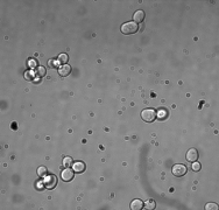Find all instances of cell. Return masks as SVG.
I'll use <instances>...</instances> for the list:
<instances>
[{"label":"cell","instance_id":"6da1fadb","mask_svg":"<svg viewBox=\"0 0 219 210\" xmlns=\"http://www.w3.org/2000/svg\"><path fill=\"white\" fill-rule=\"evenodd\" d=\"M137 29H139L137 23H135L134 21H128L121 26V33H122V34H126V35L134 34V33H137Z\"/></svg>","mask_w":219,"mask_h":210},{"label":"cell","instance_id":"7a4b0ae2","mask_svg":"<svg viewBox=\"0 0 219 210\" xmlns=\"http://www.w3.org/2000/svg\"><path fill=\"white\" fill-rule=\"evenodd\" d=\"M157 117V113L155 111L154 109H145L143 111L141 112V118L147 123H152L154 121Z\"/></svg>","mask_w":219,"mask_h":210},{"label":"cell","instance_id":"3957f363","mask_svg":"<svg viewBox=\"0 0 219 210\" xmlns=\"http://www.w3.org/2000/svg\"><path fill=\"white\" fill-rule=\"evenodd\" d=\"M57 184V179L55 175H48L44 176V180H43V186L47 189H52Z\"/></svg>","mask_w":219,"mask_h":210},{"label":"cell","instance_id":"277c9868","mask_svg":"<svg viewBox=\"0 0 219 210\" xmlns=\"http://www.w3.org/2000/svg\"><path fill=\"white\" fill-rule=\"evenodd\" d=\"M172 174L175 176H183L187 174V167H185L184 165H181V163H177V165H174L172 168Z\"/></svg>","mask_w":219,"mask_h":210},{"label":"cell","instance_id":"5b68a950","mask_svg":"<svg viewBox=\"0 0 219 210\" xmlns=\"http://www.w3.org/2000/svg\"><path fill=\"white\" fill-rule=\"evenodd\" d=\"M187 160L189 161V162H195V161H197L198 160V152L197 150H195V148H191L187 152Z\"/></svg>","mask_w":219,"mask_h":210},{"label":"cell","instance_id":"8992f818","mask_svg":"<svg viewBox=\"0 0 219 210\" xmlns=\"http://www.w3.org/2000/svg\"><path fill=\"white\" fill-rule=\"evenodd\" d=\"M61 177H62V180L65 181V182H68V181L72 180L73 177V171H71L69 167H67L64 171L61 173Z\"/></svg>","mask_w":219,"mask_h":210},{"label":"cell","instance_id":"52a82bcc","mask_svg":"<svg viewBox=\"0 0 219 210\" xmlns=\"http://www.w3.org/2000/svg\"><path fill=\"white\" fill-rule=\"evenodd\" d=\"M72 171L75 173H83L85 171V163L82 161H76L72 163Z\"/></svg>","mask_w":219,"mask_h":210},{"label":"cell","instance_id":"ba28073f","mask_svg":"<svg viewBox=\"0 0 219 210\" xmlns=\"http://www.w3.org/2000/svg\"><path fill=\"white\" fill-rule=\"evenodd\" d=\"M70 73H71V67L68 64H63L58 68V74H60V76H62V77L68 76Z\"/></svg>","mask_w":219,"mask_h":210},{"label":"cell","instance_id":"9c48e42d","mask_svg":"<svg viewBox=\"0 0 219 210\" xmlns=\"http://www.w3.org/2000/svg\"><path fill=\"white\" fill-rule=\"evenodd\" d=\"M143 19H145V12H143V11L139 9V11H137V12L134 13L133 20L135 23H140V22H142L143 21Z\"/></svg>","mask_w":219,"mask_h":210},{"label":"cell","instance_id":"30bf717a","mask_svg":"<svg viewBox=\"0 0 219 210\" xmlns=\"http://www.w3.org/2000/svg\"><path fill=\"white\" fill-rule=\"evenodd\" d=\"M143 208V202L141 200H133L131 203V209L132 210H141Z\"/></svg>","mask_w":219,"mask_h":210},{"label":"cell","instance_id":"8fae6325","mask_svg":"<svg viewBox=\"0 0 219 210\" xmlns=\"http://www.w3.org/2000/svg\"><path fill=\"white\" fill-rule=\"evenodd\" d=\"M68 55L67 54H61L60 56H58V59H57V62H60L61 64L63 65V64H67V62H68Z\"/></svg>","mask_w":219,"mask_h":210},{"label":"cell","instance_id":"7c38bea8","mask_svg":"<svg viewBox=\"0 0 219 210\" xmlns=\"http://www.w3.org/2000/svg\"><path fill=\"white\" fill-rule=\"evenodd\" d=\"M47 173H48V171H47V168L46 167H39V169H37V175L40 176V177H44V176L47 175Z\"/></svg>","mask_w":219,"mask_h":210},{"label":"cell","instance_id":"4fadbf2b","mask_svg":"<svg viewBox=\"0 0 219 210\" xmlns=\"http://www.w3.org/2000/svg\"><path fill=\"white\" fill-rule=\"evenodd\" d=\"M145 208L148 210H153L155 208V202L153 201V200H148V201H146V203H145Z\"/></svg>","mask_w":219,"mask_h":210},{"label":"cell","instance_id":"5bb4252c","mask_svg":"<svg viewBox=\"0 0 219 210\" xmlns=\"http://www.w3.org/2000/svg\"><path fill=\"white\" fill-rule=\"evenodd\" d=\"M35 74H36L39 77H44V75H46V69L43 68V67H39V68L36 69Z\"/></svg>","mask_w":219,"mask_h":210},{"label":"cell","instance_id":"9a60e30c","mask_svg":"<svg viewBox=\"0 0 219 210\" xmlns=\"http://www.w3.org/2000/svg\"><path fill=\"white\" fill-rule=\"evenodd\" d=\"M63 165H64L65 167H70L72 165V159L70 158V156H65L63 159Z\"/></svg>","mask_w":219,"mask_h":210},{"label":"cell","instance_id":"2e32d148","mask_svg":"<svg viewBox=\"0 0 219 210\" xmlns=\"http://www.w3.org/2000/svg\"><path fill=\"white\" fill-rule=\"evenodd\" d=\"M205 209L206 210H211V209L217 210V209H218V206H217L216 203H207V204L205 206Z\"/></svg>","mask_w":219,"mask_h":210},{"label":"cell","instance_id":"e0dca14e","mask_svg":"<svg viewBox=\"0 0 219 210\" xmlns=\"http://www.w3.org/2000/svg\"><path fill=\"white\" fill-rule=\"evenodd\" d=\"M192 171L193 172H199V171H201V163L197 162V161L192 162Z\"/></svg>","mask_w":219,"mask_h":210},{"label":"cell","instance_id":"ac0fdd59","mask_svg":"<svg viewBox=\"0 0 219 210\" xmlns=\"http://www.w3.org/2000/svg\"><path fill=\"white\" fill-rule=\"evenodd\" d=\"M29 64H30V65H36V62H35V61H30Z\"/></svg>","mask_w":219,"mask_h":210}]
</instances>
